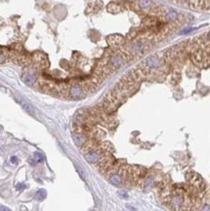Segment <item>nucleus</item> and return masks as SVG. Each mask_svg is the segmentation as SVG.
I'll return each mask as SVG.
<instances>
[{"instance_id":"obj_1","label":"nucleus","mask_w":210,"mask_h":211,"mask_svg":"<svg viewBox=\"0 0 210 211\" xmlns=\"http://www.w3.org/2000/svg\"><path fill=\"white\" fill-rule=\"evenodd\" d=\"M188 201H191L189 198L188 194L185 195L182 192H174L170 198H169V203L172 209L179 210V209H185L184 206L188 205Z\"/></svg>"},{"instance_id":"obj_2","label":"nucleus","mask_w":210,"mask_h":211,"mask_svg":"<svg viewBox=\"0 0 210 211\" xmlns=\"http://www.w3.org/2000/svg\"><path fill=\"white\" fill-rule=\"evenodd\" d=\"M89 92L85 84H72L67 89L66 95L71 99L79 100L86 96L87 92Z\"/></svg>"},{"instance_id":"obj_3","label":"nucleus","mask_w":210,"mask_h":211,"mask_svg":"<svg viewBox=\"0 0 210 211\" xmlns=\"http://www.w3.org/2000/svg\"><path fill=\"white\" fill-rule=\"evenodd\" d=\"M144 64L147 69H159L162 66V62H160V60L157 57L152 56L149 57L148 59H146Z\"/></svg>"},{"instance_id":"obj_4","label":"nucleus","mask_w":210,"mask_h":211,"mask_svg":"<svg viewBox=\"0 0 210 211\" xmlns=\"http://www.w3.org/2000/svg\"><path fill=\"white\" fill-rule=\"evenodd\" d=\"M72 138L74 143L79 147H82L88 141V135L80 131L74 132V133L72 134Z\"/></svg>"},{"instance_id":"obj_5","label":"nucleus","mask_w":210,"mask_h":211,"mask_svg":"<svg viewBox=\"0 0 210 211\" xmlns=\"http://www.w3.org/2000/svg\"><path fill=\"white\" fill-rule=\"evenodd\" d=\"M146 50L145 43L143 41H136L131 46V53L133 54H142Z\"/></svg>"},{"instance_id":"obj_6","label":"nucleus","mask_w":210,"mask_h":211,"mask_svg":"<svg viewBox=\"0 0 210 211\" xmlns=\"http://www.w3.org/2000/svg\"><path fill=\"white\" fill-rule=\"evenodd\" d=\"M22 80L27 86H34L37 82V77L33 73H26L23 75Z\"/></svg>"},{"instance_id":"obj_7","label":"nucleus","mask_w":210,"mask_h":211,"mask_svg":"<svg viewBox=\"0 0 210 211\" xmlns=\"http://www.w3.org/2000/svg\"><path fill=\"white\" fill-rule=\"evenodd\" d=\"M155 185H156V180H155V176H150L145 179L144 183H143V189L145 191L151 190Z\"/></svg>"},{"instance_id":"obj_8","label":"nucleus","mask_w":210,"mask_h":211,"mask_svg":"<svg viewBox=\"0 0 210 211\" xmlns=\"http://www.w3.org/2000/svg\"><path fill=\"white\" fill-rule=\"evenodd\" d=\"M20 105L22 106V108L24 109V110L27 112L28 114L34 115L35 110H34L33 106L31 105V103H29L28 101H26V100H24V99H22V100H20Z\"/></svg>"},{"instance_id":"obj_9","label":"nucleus","mask_w":210,"mask_h":211,"mask_svg":"<svg viewBox=\"0 0 210 211\" xmlns=\"http://www.w3.org/2000/svg\"><path fill=\"white\" fill-rule=\"evenodd\" d=\"M178 17H179V15H178V13L175 12V11H169L165 15L166 20L169 22H175L178 19Z\"/></svg>"},{"instance_id":"obj_10","label":"nucleus","mask_w":210,"mask_h":211,"mask_svg":"<svg viewBox=\"0 0 210 211\" xmlns=\"http://www.w3.org/2000/svg\"><path fill=\"white\" fill-rule=\"evenodd\" d=\"M152 1L151 0H140L139 2V6L141 9H144V10H147L149 8H151L152 6Z\"/></svg>"},{"instance_id":"obj_11","label":"nucleus","mask_w":210,"mask_h":211,"mask_svg":"<svg viewBox=\"0 0 210 211\" xmlns=\"http://www.w3.org/2000/svg\"><path fill=\"white\" fill-rule=\"evenodd\" d=\"M46 196H47L46 191L42 189V190H39V191H38V192L36 193V195H35V198H36V199H38V201H43V199L46 198Z\"/></svg>"},{"instance_id":"obj_12","label":"nucleus","mask_w":210,"mask_h":211,"mask_svg":"<svg viewBox=\"0 0 210 211\" xmlns=\"http://www.w3.org/2000/svg\"><path fill=\"white\" fill-rule=\"evenodd\" d=\"M34 157H35V159H36V161H39V163H42V161H44V156L42 154H40V153H38V152L35 153Z\"/></svg>"},{"instance_id":"obj_13","label":"nucleus","mask_w":210,"mask_h":211,"mask_svg":"<svg viewBox=\"0 0 210 211\" xmlns=\"http://www.w3.org/2000/svg\"><path fill=\"white\" fill-rule=\"evenodd\" d=\"M16 188H17L18 191H23L26 188V186L23 183H19V184H17Z\"/></svg>"},{"instance_id":"obj_14","label":"nucleus","mask_w":210,"mask_h":211,"mask_svg":"<svg viewBox=\"0 0 210 211\" xmlns=\"http://www.w3.org/2000/svg\"><path fill=\"white\" fill-rule=\"evenodd\" d=\"M5 61H6V57H5V56H4V54L0 52V64L4 63Z\"/></svg>"},{"instance_id":"obj_15","label":"nucleus","mask_w":210,"mask_h":211,"mask_svg":"<svg viewBox=\"0 0 210 211\" xmlns=\"http://www.w3.org/2000/svg\"><path fill=\"white\" fill-rule=\"evenodd\" d=\"M11 163H14V164H17L18 163V158L17 157H12L11 158Z\"/></svg>"},{"instance_id":"obj_16","label":"nucleus","mask_w":210,"mask_h":211,"mask_svg":"<svg viewBox=\"0 0 210 211\" xmlns=\"http://www.w3.org/2000/svg\"><path fill=\"white\" fill-rule=\"evenodd\" d=\"M183 1H190V0H183Z\"/></svg>"}]
</instances>
